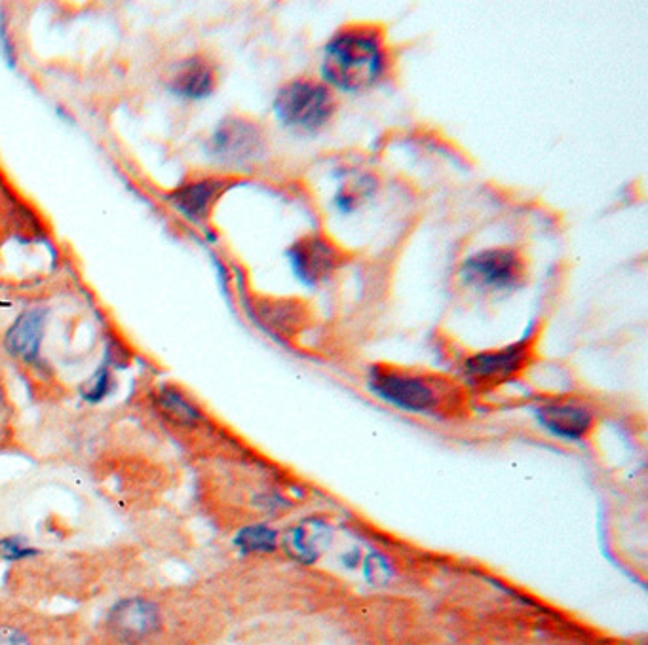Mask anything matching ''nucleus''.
<instances>
[{
    "instance_id": "16",
    "label": "nucleus",
    "mask_w": 648,
    "mask_h": 645,
    "mask_svg": "<svg viewBox=\"0 0 648 645\" xmlns=\"http://www.w3.org/2000/svg\"><path fill=\"white\" fill-rule=\"evenodd\" d=\"M363 574H365V579H367L371 585L388 583L392 577L391 564H388V560H386L383 555L373 553V555L365 558Z\"/></svg>"
},
{
    "instance_id": "3",
    "label": "nucleus",
    "mask_w": 648,
    "mask_h": 645,
    "mask_svg": "<svg viewBox=\"0 0 648 645\" xmlns=\"http://www.w3.org/2000/svg\"><path fill=\"white\" fill-rule=\"evenodd\" d=\"M370 386L376 396L397 409L417 414H432L441 397L432 380L394 368H373Z\"/></svg>"
},
{
    "instance_id": "11",
    "label": "nucleus",
    "mask_w": 648,
    "mask_h": 645,
    "mask_svg": "<svg viewBox=\"0 0 648 645\" xmlns=\"http://www.w3.org/2000/svg\"><path fill=\"white\" fill-rule=\"evenodd\" d=\"M42 333H44V312L31 310L15 321L7 334V347L10 354L31 362L35 359L41 347Z\"/></svg>"
},
{
    "instance_id": "19",
    "label": "nucleus",
    "mask_w": 648,
    "mask_h": 645,
    "mask_svg": "<svg viewBox=\"0 0 648 645\" xmlns=\"http://www.w3.org/2000/svg\"><path fill=\"white\" fill-rule=\"evenodd\" d=\"M0 645H31L28 636L14 626L0 625Z\"/></svg>"
},
{
    "instance_id": "5",
    "label": "nucleus",
    "mask_w": 648,
    "mask_h": 645,
    "mask_svg": "<svg viewBox=\"0 0 648 645\" xmlns=\"http://www.w3.org/2000/svg\"><path fill=\"white\" fill-rule=\"evenodd\" d=\"M529 355V344L525 341L495 352L477 354L468 359L464 376L475 388H495L521 372Z\"/></svg>"
},
{
    "instance_id": "7",
    "label": "nucleus",
    "mask_w": 648,
    "mask_h": 645,
    "mask_svg": "<svg viewBox=\"0 0 648 645\" xmlns=\"http://www.w3.org/2000/svg\"><path fill=\"white\" fill-rule=\"evenodd\" d=\"M293 270L307 285L321 283L344 263L342 251L326 237L307 236L287 251Z\"/></svg>"
},
{
    "instance_id": "6",
    "label": "nucleus",
    "mask_w": 648,
    "mask_h": 645,
    "mask_svg": "<svg viewBox=\"0 0 648 645\" xmlns=\"http://www.w3.org/2000/svg\"><path fill=\"white\" fill-rule=\"evenodd\" d=\"M107 629L122 644L138 645L161 629V611L145 598H125L107 615Z\"/></svg>"
},
{
    "instance_id": "4",
    "label": "nucleus",
    "mask_w": 648,
    "mask_h": 645,
    "mask_svg": "<svg viewBox=\"0 0 648 645\" xmlns=\"http://www.w3.org/2000/svg\"><path fill=\"white\" fill-rule=\"evenodd\" d=\"M462 276L468 283L485 291H506L521 283L525 264L516 251L488 249L468 258Z\"/></svg>"
},
{
    "instance_id": "13",
    "label": "nucleus",
    "mask_w": 648,
    "mask_h": 645,
    "mask_svg": "<svg viewBox=\"0 0 648 645\" xmlns=\"http://www.w3.org/2000/svg\"><path fill=\"white\" fill-rule=\"evenodd\" d=\"M219 190H221L219 182L200 181L177 190L175 194L169 196V200L175 203V208L190 219H202L208 213L209 203L213 202L219 194Z\"/></svg>"
},
{
    "instance_id": "2",
    "label": "nucleus",
    "mask_w": 648,
    "mask_h": 645,
    "mask_svg": "<svg viewBox=\"0 0 648 645\" xmlns=\"http://www.w3.org/2000/svg\"><path fill=\"white\" fill-rule=\"evenodd\" d=\"M334 109L337 101L328 86L310 78H297L286 84L274 101L279 122L299 132L320 130L333 116Z\"/></svg>"
},
{
    "instance_id": "12",
    "label": "nucleus",
    "mask_w": 648,
    "mask_h": 645,
    "mask_svg": "<svg viewBox=\"0 0 648 645\" xmlns=\"http://www.w3.org/2000/svg\"><path fill=\"white\" fill-rule=\"evenodd\" d=\"M213 86H216L213 73L200 59H190V62L185 63L182 70L175 75L174 80L169 84V88L174 93H177L179 98L187 99L208 98L209 93L213 91Z\"/></svg>"
},
{
    "instance_id": "1",
    "label": "nucleus",
    "mask_w": 648,
    "mask_h": 645,
    "mask_svg": "<svg viewBox=\"0 0 648 645\" xmlns=\"http://www.w3.org/2000/svg\"><path fill=\"white\" fill-rule=\"evenodd\" d=\"M386 46L381 29L373 25H350L329 41L323 56V77L334 88L362 91L383 77Z\"/></svg>"
},
{
    "instance_id": "15",
    "label": "nucleus",
    "mask_w": 648,
    "mask_h": 645,
    "mask_svg": "<svg viewBox=\"0 0 648 645\" xmlns=\"http://www.w3.org/2000/svg\"><path fill=\"white\" fill-rule=\"evenodd\" d=\"M158 403L167 416L174 418L175 422H179V424H195L198 420V412L174 389H164L162 396L158 397Z\"/></svg>"
},
{
    "instance_id": "17",
    "label": "nucleus",
    "mask_w": 648,
    "mask_h": 645,
    "mask_svg": "<svg viewBox=\"0 0 648 645\" xmlns=\"http://www.w3.org/2000/svg\"><path fill=\"white\" fill-rule=\"evenodd\" d=\"M36 555V551L33 547H29L25 540H21L18 535H10L0 540V556L4 560H23L29 556Z\"/></svg>"
},
{
    "instance_id": "8",
    "label": "nucleus",
    "mask_w": 648,
    "mask_h": 645,
    "mask_svg": "<svg viewBox=\"0 0 648 645\" xmlns=\"http://www.w3.org/2000/svg\"><path fill=\"white\" fill-rule=\"evenodd\" d=\"M209 154L227 164L255 158L263 148V135L257 125L250 120L229 119L217 127L209 141Z\"/></svg>"
},
{
    "instance_id": "18",
    "label": "nucleus",
    "mask_w": 648,
    "mask_h": 645,
    "mask_svg": "<svg viewBox=\"0 0 648 645\" xmlns=\"http://www.w3.org/2000/svg\"><path fill=\"white\" fill-rule=\"evenodd\" d=\"M109 391V375L105 370H99L98 375L91 378L90 382L83 388V396L90 403H98Z\"/></svg>"
},
{
    "instance_id": "9",
    "label": "nucleus",
    "mask_w": 648,
    "mask_h": 645,
    "mask_svg": "<svg viewBox=\"0 0 648 645\" xmlns=\"http://www.w3.org/2000/svg\"><path fill=\"white\" fill-rule=\"evenodd\" d=\"M538 420L553 435L571 441H579L587 435L593 425L592 412L572 403L543 404L538 410Z\"/></svg>"
},
{
    "instance_id": "10",
    "label": "nucleus",
    "mask_w": 648,
    "mask_h": 645,
    "mask_svg": "<svg viewBox=\"0 0 648 645\" xmlns=\"http://www.w3.org/2000/svg\"><path fill=\"white\" fill-rule=\"evenodd\" d=\"M331 540V530L321 521L300 522L284 537V547L293 560L300 564H312L318 560L323 547Z\"/></svg>"
},
{
    "instance_id": "14",
    "label": "nucleus",
    "mask_w": 648,
    "mask_h": 645,
    "mask_svg": "<svg viewBox=\"0 0 648 645\" xmlns=\"http://www.w3.org/2000/svg\"><path fill=\"white\" fill-rule=\"evenodd\" d=\"M278 535L268 526H248L237 535V545L242 553H272Z\"/></svg>"
},
{
    "instance_id": "20",
    "label": "nucleus",
    "mask_w": 648,
    "mask_h": 645,
    "mask_svg": "<svg viewBox=\"0 0 648 645\" xmlns=\"http://www.w3.org/2000/svg\"><path fill=\"white\" fill-rule=\"evenodd\" d=\"M0 407H2V396H0Z\"/></svg>"
}]
</instances>
